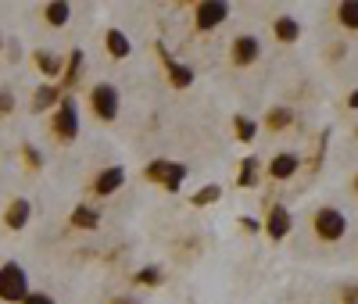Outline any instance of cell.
<instances>
[{
    "mask_svg": "<svg viewBox=\"0 0 358 304\" xmlns=\"http://www.w3.org/2000/svg\"><path fill=\"white\" fill-rule=\"evenodd\" d=\"M29 294V276H25V268L18 261H4L0 265V301L4 304H22Z\"/></svg>",
    "mask_w": 358,
    "mask_h": 304,
    "instance_id": "obj_1",
    "label": "cell"
},
{
    "mask_svg": "<svg viewBox=\"0 0 358 304\" xmlns=\"http://www.w3.org/2000/svg\"><path fill=\"white\" fill-rule=\"evenodd\" d=\"M50 136L57 143H72L79 136V104H76V97L65 94V101L57 104V111L50 118Z\"/></svg>",
    "mask_w": 358,
    "mask_h": 304,
    "instance_id": "obj_2",
    "label": "cell"
},
{
    "mask_svg": "<svg viewBox=\"0 0 358 304\" xmlns=\"http://www.w3.org/2000/svg\"><path fill=\"white\" fill-rule=\"evenodd\" d=\"M143 179L147 182H158V187H165L169 194H176L179 187H183V179H187V165L169 161V158H155L151 165L143 168Z\"/></svg>",
    "mask_w": 358,
    "mask_h": 304,
    "instance_id": "obj_3",
    "label": "cell"
},
{
    "mask_svg": "<svg viewBox=\"0 0 358 304\" xmlns=\"http://www.w3.org/2000/svg\"><path fill=\"white\" fill-rule=\"evenodd\" d=\"M90 111H94L101 122H115L118 118V108H122V94L115 89V82H97L90 89Z\"/></svg>",
    "mask_w": 358,
    "mask_h": 304,
    "instance_id": "obj_4",
    "label": "cell"
},
{
    "mask_svg": "<svg viewBox=\"0 0 358 304\" xmlns=\"http://www.w3.org/2000/svg\"><path fill=\"white\" fill-rule=\"evenodd\" d=\"M312 229L322 243H337L348 236V219H344V211L337 208H319L315 215H312Z\"/></svg>",
    "mask_w": 358,
    "mask_h": 304,
    "instance_id": "obj_5",
    "label": "cell"
},
{
    "mask_svg": "<svg viewBox=\"0 0 358 304\" xmlns=\"http://www.w3.org/2000/svg\"><path fill=\"white\" fill-rule=\"evenodd\" d=\"M226 18H229V4H226V0H201V4L194 8L197 33H212V29H219Z\"/></svg>",
    "mask_w": 358,
    "mask_h": 304,
    "instance_id": "obj_6",
    "label": "cell"
},
{
    "mask_svg": "<svg viewBox=\"0 0 358 304\" xmlns=\"http://www.w3.org/2000/svg\"><path fill=\"white\" fill-rule=\"evenodd\" d=\"M258 57H262V40L251 36V33H241L233 43H229V61L236 68H251L258 65Z\"/></svg>",
    "mask_w": 358,
    "mask_h": 304,
    "instance_id": "obj_7",
    "label": "cell"
},
{
    "mask_svg": "<svg viewBox=\"0 0 358 304\" xmlns=\"http://www.w3.org/2000/svg\"><path fill=\"white\" fill-rule=\"evenodd\" d=\"M126 187V168L122 165H108L94 175V182H90V190H94L97 197H111Z\"/></svg>",
    "mask_w": 358,
    "mask_h": 304,
    "instance_id": "obj_8",
    "label": "cell"
},
{
    "mask_svg": "<svg viewBox=\"0 0 358 304\" xmlns=\"http://www.w3.org/2000/svg\"><path fill=\"white\" fill-rule=\"evenodd\" d=\"M29 219H33V204H29V197H15L8 204V211H4V226L11 233H22L29 226Z\"/></svg>",
    "mask_w": 358,
    "mask_h": 304,
    "instance_id": "obj_9",
    "label": "cell"
},
{
    "mask_svg": "<svg viewBox=\"0 0 358 304\" xmlns=\"http://www.w3.org/2000/svg\"><path fill=\"white\" fill-rule=\"evenodd\" d=\"M65 101V89L57 86V82H43L36 94H33V111L43 115V111H57V104Z\"/></svg>",
    "mask_w": 358,
    "mask_h": 304,
    "instance_id": "obj_10",
    "label": "cell"
},
{
    "mask_svg": "<svg viewBox=\"0 0 358 304\" xmlns=\"http://www.w3.org/2000/svg\"><path fill=\"white\" fill-rule=\"evenodd\" d=\"M158 54H162V61H165V72H169V82L176 86V89H187L190 82H194V68H187V65H179V61L158 43Z\"/></svg>",
    "mask_w": 358,
    "mask_h": 304,
    "instance_id": "obj_11",
    "label": "cell"
},
{
    "mask_svg": "<svg viewBox=\"0 0 358 304\" xmlns=\"http://www.w3.org/2000/svg\"><path fill=\"white\" fill-rule=\"evenodd\" d=\"M297 168H301V158L294 154V150H280V154L268 161V179H276V182H283V179H290Z\"/></svg>",
    "mask_w": 358,
    "mask_h": 304,
    "instance_id": "obj_12",
    "label": "cell"
},
{
    "mask_svg": "<svg viewBox=\"0 0 358 304\" xmlns=\"http://www.w3.org/2000/svg\"><path fill=\"white\" fill-rule=\"evenodd\" d=\"M294 229V215L287 208H273L268 211V219H265V233L273 236V240H287V233Z\"/></svg>",
    "mask_w": 358,
    "mask_h": 304,
    "instance_id": "obj_13",
    "label": "cell"
},
{
    "mask_svg": "<svg viewBox=\"0 0 358 304\" xmlns=\"http://www.w3.org/2000/svg\"><path fill=\"white\" fill-rule=\"evenodd\" d=\"M33 61H36V68L47 75V79H62L65 75V61L50 54V50H33Z\"/></svg>",
    "mask_w": 358,
    "mask_h": 304,
    "instance_id": "obj_14",
    "label": "cell"
},
{
    "mask_svg": "<svg viewBox=\"0 0 358 304\" xmlns=\"http://www.w3.org/2000/svg\"><path fill=\"white\" fill-rule=\"evenodd\" d=\"M104 47H108V54L115 61H122V57L133 54V43H129V36L122 33V29H108V33H104Z\"/></svg>",
    "mask_w": 358,
    "mask_h": 304,
    "instance_id": "obj_15",
    "label": "cell"
},
{
    "mask_svg": "<svg viewBox=\"0 0 358 304\" xmlns=\"http://www.w3.org/2000/svg\"><path fill=\"white\" fill-rule=\"evenodd\" d=\"M69 18H72V4H69V0H50V4L43 8V22L54 25V29L69 25Z\"/></svg>",
    "mask_w": 358,
    "mask_h": 304,
    "instance_id": "obj_16",
    "label": "cell"
},
{
    "mask_svg": "<svg viewBox=\"0 0 358 304\" xmlns=\"http://www.w3.org/2000/svg\"><path fill=\"white\" fill-rule=\"evenodd\" d=\"M273 33H276L280 43H297L301 40V25H297V18H290V15H280L273 22Z\"/></svg>",
    "mask_w": 358,
    "mask_h": 304,
    "instance_id": "obj_17",
    "label": "cell"
},
{
    "mask_svg": "<svg viewBox=\"0 0 358 304\" xmlns=\"http://www.w3.org/2000/svg\"><path fill=\"white\" fill-rule=\"evenodd\" d=\"M83 61H86V54L76 47V50L69 54V61H65V75H62V82H57V86H62V89H72V86L79 82V75H83Z\"/></svg>",
    "mask_w": 358,
    "mask_h": 304,
    "instance_id": "obj_18",
    "label": "cell"
},
{
    "mask_svg": "<svg viewBox=\"0 0 358 304\" xmlns=\"http://www.w3.org/2000/svg\"><path fill=\"white\" fill-rule=\"evenodd\" d=\"M69 222H72V229H97L101 215H97V208H90V204H76Z\"/></svg>",
    "mask_w": 358,
    "mask_h": 304,
    "instance_id": "obj_19",
    "label": "cell"
},
{
    "mask_svg": "<svg viewBox=\"0 0 358 304\" xmlns=\"http://www.w3.org/2000/svg\"><path fill=\"white\" fill-rule=\"evenodd\" d=\"M287 126H294V111L290 108H273L265 115V129L268 133H283Z\"/></svg>",
    "mask_w": 358,
    "mask_h": 304,
    "instance_id": "obj_20",
    "label": "cell"
},
{
    "mask_svg": "<svg viewBox=\"0 0 358 304\" xmlns=\"http://www.w3.org/2000/svg\"><path fill=\"white\" fill-rule=\"evenodd\" d=\"M258 175H262L258 158H244V161H241V175H236V187H244V190L258 187Z\"/></svg>",
    "mask_w": 358,
    "mask_h": 304,
    "instance_id": "obj_21",
    "label": "cell"
},
{
    "mask_svg": "<svg viewBox=\"0 0 358 304\" xmlns=\"http://www.w3.org/2000/svg\"><path fill=\"white\" fill-rule=\"evenodd\" d=\"M233 129H236V136H241L244 143H251L258 136V122L248 118V115H233Z\"/></svg>",
    "mask_w": 358,
    "mask_h": 304,
    "instance_id": "obj_22",
    "label": "cell"
},
{
    "mask_svg": "<svg viewBox=\"0 0 358 304\" xmlns=\"http://www.w3.org/2000/svg\"><path fill=\"white\" fill-rule=\"evenodd\" d=\"M337 22L344 29H358V0H344V4H337Z\"/></svg>",
    "mask_w": 358,
    "mask_h": 304,
    "instance_id": "obj_23",
    "label": "cell"
},
{
    "mask_svg": "<svg viewBox=\"0 0 358 304\" xmlns=\"http://www.w3.org/2000/svg\"><path fill=\"white\" fill-rule=\"evenodd\" d=\"M133 280H136L140 287H158V283H162V268H158V265H147V268L136 272Z\"/></svg>",
    "mask_w": 358,
    "mask_h": 304,
    "instance_id": "obj_24",
    "label": "cell"
},
{
    "mask_svg": "<svg viewBox=\"0 0 358 304\" xmlns=\"http://www.w3.org/2000/svg\"><path fill=\"white\" fill-rule=\"evenodd\" d=\"M219 197H222V190H219V187H204L201 194H194V197H190V204H194V208H204V204H215Z\"/></svg>",
    "mask_w": 358,
    "mask_h": 304,
    "instance_id": "obj_25",
    "label": "cell"
},
{
    "mask_svg": "<svg viewBox=\"0 0 358 304\" xmlns=\"http://www.w3.org/2000/svg\"><path fill=\"white\" fill-rule=\"evenodd\" d=\"M15 111V94L11 89H0V118H8Z\"/></svg>",
    "mask_w": 358,
    "mask_h": 304,
    "instance_id": "obj_26",
    "label": "cell"
},
{
    "mask_svg": "<svg viewBox=\"0 0 358 304\" xmlns=\"http://www.w3.org/2000/svg\"><path fill=\"white\" fill-rule=\"evenodd\" d=\"M22 158L29 161V168H40V165H43V161H40V150H36V147H29V143L22 147Z\"/></svg>",
    "mask_w": 358,
    "mask_h": 304,
    "instance_id": "obj_27",
    "label": "cell"
},
{
    "mask_svg": "<svg viewBox=\"0 0 358 304\" xmlns=\"http://www.w3.org/2000/svg\"><path fill=\"white\" fill-rule=\"evenodd\" d=\"M22 304H57V301H54L50 294H43V290H33V294H29Z\"/></svg>",
    "mask_w": 358,
    "mask_h": 304,
    "instance_id": "obj_28",
    "label": "cell"
},
{
    "mask_svg": "<svg viewBox=\"0 0 358 304\" xmlns=\"http://www.w3.org/2000/svg\"><path fill=\"white\" fill-rule=\"evenodd\" d=\"M341 301H344V304H358V287H355V283L344 287V290H341Z\"/></svg>",
    "mask_w": 358,
    "mask_h": 304,
    "instance_id": "obj_29",
    "label": "cell"
},
{
    "mask_svg": "<svg viewBox=\"0 0 358 304\" xmlns=\"http://www.w3.org/2000/svg\"><path fill=\"white\" fill-rule=\"evenodd\" d=\"M241 226H244L248 233H258V226H262V222H255L251 215H241Z\"/></svg>",
    "mask_w": 358,
    "mask_h": 304,
    "instance_id": "obj_30",
    "label": "cell"
},
{
    "mask_svg": "<svg viewBox=\"0 0 358 304\" xmlns=\"http://www.w3.org/2000/svg\"><path fill=\"white\" fill-rule=\"evenodd\" d=\"M348 108L358 111V89H351V94H348Z\"/></svg>",
    "mask_w": 358,
    "mask_h": 304,
    "instance_id": "obj_31",
    "label": "cell"
},
{
    "mask_svg": "<svg viewBox=\"0 0 358 304\" xmlns=\"http://www.w3.org/2000/svg\"><path fill=\"white\" fill-rule=\"evenodd\" d=\"M111 304H136L133 297H111Z\"/></svg>",
    "mask_w": 358,
    "mask_h": 304,
    "instance_id": "obj_32",
    "label": "cell"
},
{
    "mask_svg": "<svg viewBox=\"0 0 358 304\" xmlns=\"http://www.w3.org/2000/svg\"><path fill=\"white\" fill-rule=\"evenodd\" d=\"M351 190H355V194H358V175H355V182H351Z\"/></svg>",
    "mask_w": 358,
    "mask_h": 304,
    "instance_id": "obj_33",
    "label": "cell"
},
{
    "mask_svg": "<svg viewBox=\"0 0 358 304\" xmlns=\"http://www.w3.org/2000/svg\"><path fill=\"white\" fill-rule=\"evenodd\" d=\"M0 50H4V36H0Z\"/></svg>",
    "mask_w": 358,
    "mask_h": 304,
    "instance_id": "obj_34",
    "label": "cell"
}]
</instances>
